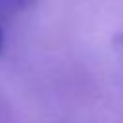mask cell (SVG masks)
Wrapping results in <instances>:
<instances>
[{
	"label": "cell",
	"mask_w": 123,
	"mask_h": 123,
	"mask_svg": "<svg viewBox=\"0 0 123 123\" xmlns=\"http://www.w3.org/2000/svg\"><path fill=\"white\" fill-rule=\"evenodd\" d=\"M37 2L38 0H0V23L29 12L33 6H37Z\"/></svg>",
	"instance_id": "1"
},
{
	"label": "cell",
	"mask_w": 123,
	"mask_h": 123,
	"mask_svg": "<svg viewBox=\"0 0 123 123\" xmlns=\"http://www.w3.org/2000/svg\"><path fill=\"white\" fill-rule=\"evenodd\" d=\"M113 50H115V56H117V63H119V69L123 73V33H119L113 40Z\"/></svg>",
	"instance_id": "2"
},
{
	"label": "cell",
	"mask_w": 123,
	"mask_h": 123,
	"mask_svg": "<svg viewBox=\"0 0 123 123\" xmlns=\"http://www.w3.org/2000/svg\"><path fill=\"white\" fill-rule=\"evenodd\" d=\"M4 50V33H2V27H0V52Z\"/></svg>",
	"instance_id": "3"
}]
</instances>
